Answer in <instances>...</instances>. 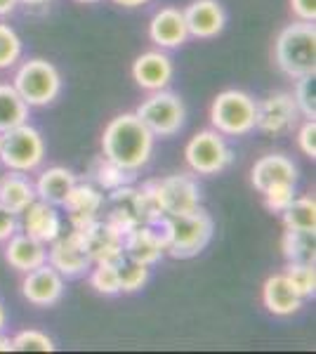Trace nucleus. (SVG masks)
<instances>
[{
  "instance_id": "f257e3e1",
  "label": "nucleus",
  "mask_w": 316,
  "mask_h": 354,
  "mask_svg": "<svg viewBox=\"0 0 316 354\" xmlns=\"http://www.w3.org/2000/svg\"><path fill=\"white\" fill-rule=\"evenodd\" d=\"M154 142L156 137L149 133V128L135 111L118 113L106 123L102 133V153L109 161L118 163L120 168L137 173L151 161Z\"/></svg>"
},
{
  "instance_id": "f03ea898",
  "label": "nucleus",
  "mask_w": 316,
  "mask_h": 354,
  "mask_svg": "<svg viewBox=\"0 0 316 354\" xmlns=\"http://www.w3.org/2000/svg\"><path fill=\"white\" fill-rule=\"evenodd\" d=\"M154 225L163 234L165 255L175 260L196 258L201 250H205V245L210 243L212 234H215V220L210 218V213L203 205L187 215H177V218L163 215Z\"/></svg>"
},
{
  "instance_id": "7ed1b4c3",
  "label": "nucleus",
  "mask_w": 316,
  "mask_h": 354,
  "mask_svg": "<svg viewBox=\"0 0 316 354\" xmlns=\"http://www.w3.org/2000/svg\"><path fill=\"white\" fill-rule=\"evenodd\" d=\"M277 66L288 78H302L316 73V26L314 21H300L281 28L274 43Z\"/></svg>"
},
{
  "instance_id": "20e7f679",
  "label": "nucleus",
  "mask_w": 316,
  "mask_h": 354,
  "mask_svg": "<svg viewBox=\"0 0 316 354\" xmlns=\"http://www.w3.org/2000/svg\"><path fill=\"white\" fill-rule=\"evenodd\" d=\"M257 102L243 90H222L210 104V123L224 137H245L255 130Z\"/></svg>"
},
{
  "instance_id": "39448f33",
  "label": "nucleus",
  "mask_w": 316,
  "mask_h": 354,
  "mask_svg": "<svg viewBox=\"0 0 316 354\" xmlns=\"http://www.w3.org/2000/svg\"><path fill=\"white\" fill-rule=\"evenodd\" d=\"M12 85L28 106H48L62 95V73L53 62L33 57L19 64Z\"/></svg>"
},
{
  "instance_id": "423d86ee",
  "label": "nucleus",
  "mask_w": 316,
  "mask_h": 354,
  "mask_svg": "<svg viewBox=\"0 0 316 354\" xmlns=\"http://www.w3.org/2000/svg\"><path fill=\"white\" fill-rule=\"evenodd\" d=\"M109 222L116 225L120 232H130L132 227L140 225H154L163 215L158 213L156 203H154L151 194H149L147 185L135 187L125 185L118 189L109 192Z\"/></svg>"
},
{
  "instance_id": "0eeeda50",
  "label": "nucleus",
  "mask_w": 316,
  "mask_h": 354,
  "mask_svg": "<svg viewBox=\"0 0 316 354\" xmlns=\"http://www.w3.org/2000/svg\"><path fill=\"white\" fill-rule=\"evenodd\" d=\"M145 185L154 203H156L158 213L165 218H177V215H187L201 208L203 196H201V187L194 180V175H168L160 180H149Z\"/></svg>"
},
{
  "instance_id": "6e6552de",
  "label": "nucleus",
  "mask_w": 316,
  "mask_h": 354,
  "mask_svg": "<svg viewBox=\"0 0 316 354\" xmlns=\"http://www.w3.org/2000/svg\"><path fill=\"white\" fill-rule=\"evenodd\" d=\"M137 116L147 125L154 137H175L187 123V106L177 93L156 90L149 93V97L137 106Z\"/></svg>"
},
{
  "instance_id": "1a4fd4ad",
  "label": "nucleus",
  "mask_w": 316,
  "mask_h": 354,
  "mask_svg": "<svg viewBox=\"0 0 316 354\" xmlns=\"http://www.w3.org/2000/svg\"><path fill=\"white\" fill-rule=\"evenodd\" d=\"M45 161V140L38 128L21 123L17 128L3 133V145H0V163L8 170L17 173H33Z\"/></svg>"
},
{
  "instance_id": "9d476101",
  "label": "nucleus",
  "mask_w": 316,
  "mask_h": 354,
  "mask_svg": "<svg viewBox=\"0 0 316 354\" xmlns=\"http://www.w3.org/2000/svg\"><path fill=\"white\" fill-rule=\"evenodd\" d=\"M185 161L189 170L196 175H217L232 165L234 151L227 145V137L217 133L215 128L201 130L187 142Z\"/></svg>"
},
{
  "instance_id": "9b49d317",
  "label": "nucleus",
  "mask_w": 316,
  "mask_h": 354,
  "mask_svg": "<svg viewBox=\"0 0 316 354\" xmlns=\"http://www.w3.org/2000/svg\"><path fill=\"white\" fill-rule=\"evenodd\" d=\"M80 243H83L85 253L95 262H123V232L109 220H93L90 225L78 227L76 230Z\"/></svg>"
},
{
  "instance_id": "f8f14e48",
  "label": "nucleus",
  "mask_w": 316,
  "mask_h": 354,
  "mask_svg": "<svg viewBox=\"0 0 316 354\" xmlns=\"http://www.w3.org/2000/svg\"><path fill=\"white\" fill-rule=\"evenodd\" d=\"M300 111L292 100V93H274L257 102V121L255 130L267 135H284L292 130L300 121Z\"/></svg>"
},
{
  "instance_id": "ddd939ff",
  "label": "nucleus",
  "mask_w": 316,
  "mask_h": 354,
  "mask_svg": "<svg viewBox=\"0 0 316 354\" xmlns=\"http://www.w3.org/2000/svg\"><path fill=\"white\" fill-rule=\"evenodd\" d=\"M48 262L55 267L57 272L64 279H76L83 277L85 272H90L93 260L85 253L83 243H80L76 230H71L68 234L62 232L53 243H48Z\"/></svg>"
},
{
  "instance_id": "4468645a",
  "label": "nucleus",
  "mask_w": 316,
  "mask_h": 354,
  "mask_svg": "<svg viewBox=\"0 0 316 354\" xmlns=\"http://www.w3.org/2000/svg\"><path fill=\"white\" fill-rule=\"evenodd\" d=\"M21 295L33 307H53L64 298V277L50 262H43L31 272H24Z\"/></svg>"
},
{
  "instance_id": "2eb2a0df",
  "label": "nucleus",
  "mask_w": 316,
  "mask_h": 354,
  "mask_svg": "<svg viewBox=\"0 0 316 354\" xmlns=\"http://www.w3.org/2000/svg\"><path fill=\"white\" fill-rule=\"evenodd\" d=\"M175 76V66L165 50H149L142 53L132 64V81L140 85L147 93H156V90H165L172 83Z\"/></svg>"
},
{
  "instance_id": "dca6fc26",
  "label": "nucleus",
  "mask_w": 316,
  "mask_h": 354,
  "mask_svg": "<svg viewBox=\"0 0 316 354\" xmlns=\"http://www.w3.org/2000/svg\"><path fill=\"white\" fill-rule=\"evenodd\" d=\"M182 12L187 19L189 38L210 41V38L220 36L227 26V12L220 0H192Z\"/></svg>"
},
{
  "instance_id": "f3484780",
  "label": "nucleus",
  "mask_w": 316,
  "mask_h": 354,
  "mask_svg": "<svg viewBox=\"0 0 316 354\" xmlns=\"http://www.w3.org/2000/svg\"><path fill=\"white\" fill-rule=\"evenodd\" d=\"M104 203V194H102L100 187L90 185V182H76L64 198V203H62V208L68 213L71 230H78V227H85L100 218Z\"/></svg>"
},
{
  "instance_id": "a211bd4d",
  "label": "nucleus",
  "mask_w": 316,
  "mask_h": 354,
  "mask_svg": "<svg viewBox=\"0 0 316 354\" xmlns=\"http://www.w3.org/2000/svg\"><path fill=\"white\" fill-rule=\"evenodd\" d=\"M123 250H125V258L128 260L154 267V265H158L165 255L163 234H160L156 225L132 227L130 232L123 234Z\"/></svg>"
},
{
  "instance_id": "6ab92c4d",
  "label": "nucleus",
  "mask_w": 316,
  "mask_h": 354,
  "mask_svg": "<svg viewBox=\"0 0 316 354\" xmlns=\"http://www.w3.org/2000/svg\"><path fill=\"white\" fill-rule=\"evenodd\" d=\"M149 38L160 50H175L182 48L189 41V28L185 12L180 8H160L154 12L151 21H149Z\"/></svg>"
},
{
  "instance_id": "aec40b11",
  "label": "nucleus",
  "mask_w": 316,
  "mask_h": 354,
  "mask_svg": "<svg viewBox=\"0 0 316 354\" xmlns=\"http://www.w3.org/2000/svg\"><path fill=\"white\" fill-rule=\"evenodd\" d=\"M21 230L28 236L38 239L43 243H53L62 232H64V222L57 210V205L45 203L36 198L28 208L21 213Z\"/></svg>"
},
{
  "instance_id": "412c9836",
  "label": "nucleus",
  "mask_w": 316,
  "mask_h": 354,
  "mask_svg": "<svg viewBox=\"0 0 316 354\" xmlns=\"http://www.w3.org/2000/svg\"><path fill=\"white\" fill-rule=\"evenodd\" d=\"M262 305L274 317H292L302 310L304 298L295 290L284 272L272 274L262 286Z\"/></svg>"
},
{
  "instance_id": "4be33fe9",
  "label": "nucleus",
  "mask_w": 316,
  "mask_h": 354,
  "mask_svg": "<svg viewBox=\"0 0 316 354\" xmlns=\"http://www.w3.org/2000/svg\"><path fill=\"white\" fill-rule=\"evenodd\" d=\"M297 165L292 163L286 153H264L257 158L250 170V182L257 192H264L267 187L277 185V182H295L297 185Z\"/></svg>"
},
{
  "instance_id": "5701e85b",
  "label": "nucleus",
  "mask_w": 316,
  "mask_h": 354,
  "mask_svg": "<svg viewBox=\"0 0 316 354\" xmlns=\"http://www.w3.org/2000/svg\"><path fill=\"white\" fill-rule=\"evenodd\" d=\"M5 260L17 272H31L48 262V243L28 236V234H12L5 245Z\"/></svg>"
},
{
  "instance_id": "b1692460",
  "label": "nucleus",
  "mask_w": 316,
  "mask_h": 354,
  "mask_svg": "<svg viewBox=\"0 0 316 354\" xmlns=\"http://www.w3.org/2000/svg\"><path fill=\"white\" fill-rule=\"evenodd\" d=\"M36 198V187L26 173L8 170L5 175H0V205H5L10 213L21 215Z\"/></svg>"
},
{
  "instance_id": "393cba45",
  "label": "nucleus",
  "mask_w": 316,
  "mask_h": 354,
  "mask_svg": "<svg viewBox=\"0 0 316 354\" xmlns=\"http://www.w3.org/2000/svg\"><path fill=\"white\" fill-rule=\"evenodd\" d=\"M76 182H78L76 175H73L68 168H64V165H53V168H48V170L40 173V177L36 180V185L33 187H36V196L40 198V201L62 205Z\"/></svg>"
},
{
  "instance_id": "a878e982",
  "label": "nucleus",
  "mask_w": 316,
  "mask_h": 354,
  "mask_svg": "<svg viewBox=\"0 0 316 354\" xmlns=\"http://www.w3.org/2000/svg\"><path fill=\"white\" fill-rule=\"evenodd\" d=\"M28 109L31 106L21 100L12 83H0V133H8L17 125L26 123Z\"/></svg>"
},
{
  "instance_id": "bb28decb",
  "label": "nucleus",
  "mask_w": 316,
  "mask_h": 354,
  "mask_svg": "<svg viewBox=\"0 0 316 354\" xmlns=\"http://www.w3.org/2000/svg\"><path fill=\"white\" fill-rule=\"evenodd\" d=\"M281 250L288 262H314L316 260V232L286 230L281 236Z\"/></svg>"
},
{
  "instance_id": "cd10ccee",
  "label": "nucleus",
  "mask_w": 316,
  "mask_h": 354,
  "mask_svg": "<svg viewBox=\"0 0 316 354\" xmlns=\"http://www.w3.org/2000/svg\"><path fill=\"white\" fill-rule=\"evenodd\" d=\"M286 230L316 232V201L314 196H295L288 208L281 213Z\"/></svg>"
},
{
  "instance_id": "c85d7f7f",
  "label": "nucleus",
  "mask_w": 316,
  "mask_h": 354,
  "mask_svg": "<svg viewBox=\"0 0 316 354\" xmlns=\"http://www.w3.org/2000/svg\"><path fill=\"white\" fill-rule=\"evenodd\" d=\"M93 180L102 192H113V189H118V187L132 185V182H135V173L120 168L118 163L102 156L100 161L93 165Z\"/></svg>"
},
{
  "instance_id": "c756f323",
  "label": "nucleus",
  "mask_w": 316,
  "mask_h": 354,
  "mask_svg": "<svg viewBox=\"0 0 316 354\" xmlns=\"http://www.w3.org/2000/svg\"><path fill=\"white\" fill-rule=\"evenodd\" d=\"M118 265L120 262H95L90 267V286H93L100 295H118Z\"/></svg>"
},
{
  "instance_id": "7c9ffc66",
  "label": "nucleus",
  "mask_w": 316,
  "mask_h": 354,
  "mask_svg": "<svg viewBox=\"0 0 316 354\" xmlns=\"http://www.w3.org/2000/svg\"><path fill=\"white\" fill-rule=\"evenodd\" d=\"M149 277H151V270L147 265L125 258L118 265L120 293H137V290H142L149 283Z\"/></svg>"
},
{
  "instance_id": "2f4dec72",
  "label": "nucleus",
  "mask_w": 316,
  "mask_h": 354,
  "mask_svg": "<svg viewBox=\"0 0 316 354\" xmlns=\"http://www.w3.org/2000/svg\"><path fill=\"white\" fill-rule=\"evenodd\" d=\"M284 274L302 298H314L316 293V267L314 262H288Z\"/></svg>"
},
{
  "instance_id": "473e14b6",
  "label": "nucleus",
  "mask_w": 316,
  "mask_h": 354,
  "mask_svg": "<svg viewBox=\"0 0 316 354\" xmlns=\"http://www.w3.org/2000/svg\"><path fill=\"white\" fill-rule=\"evenodd\" d=\"M292 100H295L297 111H300L302 118H316V76L314 73L295 78Z\"/></svg>"
},
{
  "instance_id": "72a5a7b5",
  "label": "nucleus",
  "mask_w": 316,
  "mask_h": 354,
  "mask_svg": "<svg viewBox=\"0 0 316 354\" xmlns=\"http://www.w3.org/2000/svg\"><path fill=\"white\" fill-rule=\"evenodd\" d=\"M21 38L10 24H0V71L12 68L21 59Z\"/></svg>"
},
{
  "instance_id": "f704fd0d",
  "label": "nucleus",
  "mask_w": 316,
  "mask_h": 354,
  "mask_svg": "<svg viewBox=\"0 0 316 354\" xmlns=\"http://www.w3.org/2000/svg\"><path fill=\"white\" fill-rule=\"evenodd\" d=\"M12 350L17 352H55V340L38 328H26L12 338Z\"/></svg>"
},
{
  "instance_id": "c9c22d12",
  "label": "nucleus",
  "mask_w": 316,
  "mask_h": 354,
  "mask_svg": "<svg viewBox=\"0 0 316 354\" xmlns=\"http://www.w3.org/2000/svg\"><path fill=\"white\" fill-rule=\"evenodd\" d=\"M262 196H264V205H267L269 213L281 215L290 205L292 198L297 196L295 182H277V185L267 187V189L262 192Z\"/></svg>"
},
{
  "instance_id": "e433bc0d",
  "label": "nucleus",
  "mask_w": 316,
  "mask_h": 354,
  "mask_svg": "<svg viewBox=\"0 0 316 354\" xmlns=\"http://www.w3.org/2000/svg\"><path fill=\"white\" fill-rule=\"evenodd\" d=\"M297 147L304 156L316 158V121L314 118H304V123L297 130Z\"/></svg>"
},
{
  "instance_id": "4c0bfd02",
  "label": "nucleus",
  "mask_w": 316,
  "mask_h": 354,
  "mask_svg": "<svg viewBox=\"0 0 316 354\" xmlns=\"http://www.w3.org/2000/svg\"><path fill=\"white\" fill-rule=\"evenodd\" d=\"M290 10L300 21L316 19V0H290Z\"/></svg>"
},
{
  "instance_id": "58836bf2",
  "label": "nucleus",
  "mask_w": 316,
  "mask_h": 354,
  "mask_svg": "<svg viewBox=\"0 0 316 354\" xmlns=\"http://www.w3.org/2000/svg\"><path fill=\"white\" fill-rule=\"evenodd\" d=\"M17 215L10 213L5 205H0V241H8L10 236L17 232Z\"/></svg>"
},
{
  "instance_id": "ea45409f",
  "label": "nucleus",
  "mask_w": 316,
  "mask_h": 354,
  "mask_svg": "<svg viewBox=\"0 0 316 354\" xmlns=\"http://www.w3.org/2000/svg\"><path fill=\"white\" fill-rule=\"evenodd\" d=\"M19 0H0V17H10L17 10Z\"/></svg>"
},
{
  "instance_id": "a19ab883",
  "label": "nucleus",
  "mask_w": 316,
  "mask_h": 354,
  "mask_svg": "<svg viewBox=\"0 0 316 354\" xmlns=\"http://www.w3.org/2000/svg\"><path fill=\"white\" fill-rule=\"evenodd\" d=\"M113 5H120V8H128V10H135V8H142V5L151 3V0H111Z\"/></svg>"
},
{
  "instance_id": "79ce46f5",
  "label": "nucleus",
  "mask_w": 316,
  "mask_h": 354,
  "mask_svg": "<svg viewBox=\"0 0 316 354\" xmlns=\"http://www.w3.org/2000/svg\"><path fill=\"white\" fill-rule=\"evenodd\" d=\"M0 352H12V338L3 335V330H0Z\"/></svg>"
},
{
  "instance_id": "37998d69",
  "label": "nucleus",
  "mask_w": 316,
  "mask_h": 354,
  "mask_svg": "<svg viewBox=\"0 0 316 354\" xmlns=\"http://www.w3.org/2000/svg\"><path fill=\"white\" fill-rule=\"evenodd\" d=\"M50 0H19V5H26V8H38V5H48Z\"/></svg>"
},
{
  "instance_id": "c03bdc74",
  "label": "nucleus",
  "mask_w": 316,
  "mask_h": 354,
  "mask_svg": "<svg viewBox=\"0 0 316 354\" xmlns=\"http://www.w3.org/2000/svg\"><path fill=\"white\" fill-rule=\"evenodd\" d=\"M5 324H8V312H5L3 302H0V330L5 328Z\"/></svg>"
},
{
  "instance_id": "a18cd8bd",
  "label": "nucleus",
  "mask_w": 316,
  "mask_h": 354,
  "mask_svg": "<svg viewBox=\"0 0 316 354\" xmlns=\"http://www.w3.org/2000/svg\"><path fill=\"white\" fill-rule=\"evenodd\" d=\"M76 3H80V5H97V3H102V0H76Z\"/></svg>"
},
{
  "instance_id": "49530a36",
  "label": "nucleus",
  "mask_w": 316,
  "mask_h": 354,
  "mask_svg": "<svg viewBox=\"0 0 316 354\" xmlns=\"http://www.w3.org/2000/svg\"><path fill=\"white\" fill-rule=\"evenodd\" d=\"M0 145H3V133H0Z\"/></svg>"
}]
</instances>
